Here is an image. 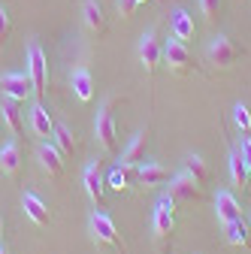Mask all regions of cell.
I'll list each match as a JSON object with an SVG mask.
<instances>
[{
    "mask_svg": "<svg viewBox=\"0 0 251 254\" xmlns=\"http://www.w3.org/2000/svg\"><path fill=\"white\" fill-rule=\"evenodd\" d=\"M173 230H176V200L164 197V200H158V206H154V218H151V233H154L158 248L170 245Z\"/></svg>",
    "mask_w": 251,
    "mask_h": 254,
    "instance_id": "6da1fadb",
    "label": "cell"
},
{
    "mask_svg": "<svg viewBox=\"0 0 251 254\" xmlns=\"http://www.w3.org/2000/svg\"><path fill=\"white\" fill-rule=\"evenodd\" d=\"M94 136H97V145L106 154L118 151V136H115V118H112V103H103L94 115Z\"/></svg>",
    "mask_w": 251,
    "mask_h": 254,
    "instance_id": "7a4b0ae2",
    "label": "cell"
},
{
    "mask_svg": "<svg viewBox=\"0 0 251 254\" xmlns=\"http://www.w3.org/2000/svg\"><path fill=\"white\" fill-rule=\"evenodd\" d=\"M91 236H94V242H97V245H109V248H118V251H127L121 233L115 230L112 218L106 212H94L91 215Z\"/></svg>",
    "mask_w": 251,
    "mask_h": 254,
    "instance_id": "3957f363",
    "label": "cell"
},
{
    "mask_svg": "<svg viewBox=\"0 0 251 254\" xmlns=\"http://www.w3.org/2000/svg\"><path fill=\"white\" fill-rule=\"evenodd\" d=\"M239 55H242V52H239V46H236L230 37H224V34L212 37V40H209V46H206V58H209V64H215V67H221V70L233 67Z\"/></svg>",
    "mask_w": 251,
    "mask_h": 254,
    "instance_id": "277c9868",
    "label": "cell"
},
{
    "mask_svg": "<svg viewBox=\"0 0 251 254\" xmlns=\"http://www.w3.org/2000/svg\"><path fill=\"white\" fill-rule=\"evenodd\" d=\"M27 76L34 82V91L37 94H46V85H49V61H46V52L40 49V43H27Z\"/></svg>",
    "mask_w": 251,
    "mask_h": 254,
    "instance_id": "5b68a950",
    "label": "cell"
},
{
    "mask_svg": "<svg viewBox=\"0 0 251 254\" xmlns=\"http://www.w3.org/2000/svg\"><path fill=\"white\" fill-rule=\"evenodd\" d=\"M30 91H34V82H30L27 70H12V73L0 76V94H3V97H12V100L24 103L30 97Z\"/></svg>",
    "mask_w": 251,
    "mask_h": 254,
    "instance_id": "8992f818",
    "label": "cell"
},
{
    "mask_svg": "<svg viewBox=\"0 0 251 254\" xmlns=\"http://www.w3.org/2000/svg\"><path fill=\"white\" fill-rule=\"evenodd\" d=\"M139 64H142V70L148 76L164 64V46H161V40H158L154 30H145L142 40H139Z\"/></svg>",
    "mask_w": 251,
    "mask_h": 254,
    "instance_id": "52a82bcc",
    "label": "cell"
},
{
    "mask_svg": "<svg viewBox=\"0 0 251 254\" xmlns=\"http://www.w3.org/2000/svg\"><path fill=\"white\" fill-rule=\"evenodd\" d=\"M170 197L176 203H197V200H203V185L194 176L179 173L170 179Z\"/></svg>",
    "mask_w": 251,
    "mask_h": 254,
    "instance_id": "ba28073f",
    "label": "cell"
},
{
    "mask_svg": "<svg viewBox=\"0 0 251 254\" xmlns=\"http://www.w3.org/2000/svg\"><path fill=\"white\" fill-rule=\"evenodd\" d=\"M164 64L173 73H188L191 70L194 58H191V52H188V43H182L179 37H167V43H164Z\"/></svg>",
    "mask_w": 251,
    "mask_h": 254,
    "instance_id": "9c48e42d",
    "label": "cell"
},
{
    "mask_svg": "<svg viewBox=\"0 0 251 254\" xmlns=\"http://www.w3.org/2000/svg\"><path fill=\"white\" fill-rule=\"evenodd\" d=\"M37 157H40V167H43L52 179H58L61 173H64V154H61V148H58L52 139H43V142H40Z\"/></svg>",
    "mask_w": 251,
    "mask_h": 254,
    "instance_id": "30bf717a",
    "label": "cell"
},
{
    "mask_svg": "<svg viewBox=\"0 0 251 254\" xmlns=\"http://www.w3.org/2000/svg\"><path fill=\"white\" fill-rule=\"evenodd\" d=\"M21 209H24V215L34 221L37 227H46L49 221H52V212H49V206L34 194V190H24L21 194Z\"/></svg>",
    "mask_w": 251,
    "mask_h": 254,
    "instance_id": "8fae6325",
    "label": "cell"
},
{
    "mask_svg": "<svg viewBox=\"0 0 251 254\" xmlns=\"http://www.w3.org/2000/svg\"><path fill=\"white\" fill-rule=\"evenodd\" d=\"M82 185H85L88 200L97 206V209H103V176H100L97 164H88V167H85V173H82Z\"/></svg>",
    "mask_w": 251,
    "mask_h": 254,
    "instance_id": "7c38bea8",
    "label": "cell"
},
{
    "mask_svg": "<svg viewBox=\"0 0 251 254\" xmlns=\"http://www.w3.org/2000/svg\"><path fill=\"white\" fill-rule=\"evenodd\" d=\"M70 88L76 94L79 103H91L94 100V79H91V70L88 67H76L70 73Z\"/></svg>",
    "mask_w": 251,
    "mask_h": 254,
    "instance_id": "4fadbf2b",
    "label": "cell"
},
{
    "mask_svg": "<svg viewBox=\"0 0 251 254\" xmlns=\"http://www.w3.org/2000/svg\"><path fill=\"white\" fill-rule=\"evenodd\" d=\"M136 182H139V185H145V188L167 185V182H170V170H167L164 164H151V161L145 164V161H142V164L136 167Z\"/></svg>",
    "mask_w": 251,
    "mask_h": 254,
    "instance_id": "5bb4252c",
    "label": "cell"
},
{
    "mask_svg": "<svg viewBox=\"0 0 251 254\" xmlns=\"http://www.w3.org/2000/svg\"><path fill=\"white\" fill-rule=\"evenodd\" d=\"M136 182V167L133 164H118V167H112V173L106 176V185L112 188V190H118V194H124V190H130V185Z\"/></svg>",
    "mask_w": 251,
    "mask_h": 254,
    "instance_id": "9a60e30c",
    "label": "cell"
},
{
    "mask_svg": "<svg viewBox=\"0 0 251 254\" xmlns=\"http://www.w3.org/2000/svg\"><path fill=\"white\" fill-rule=\"evenodd\" d=\"M215 215H218L221 224L242 218V209H239V203H236V197L230 194V190H218V194H215Z\"/></svg>",
    "mask_w": 251,
    "mask_h": 254,
    "instance_id": "2e32d148",
    "label": "cell"
},
{
    "mask_svg": "<svg viewBox=\"0 0 251 254\" xmlns=\"http://www.w3.org/2000/svg\"><path fill=\"white\" fill-rule=\"evenodd\" d=\"M30 130L40 139H52V133H55V121L43 103H34V109H30Z\"/></svg>",
    "mask_w": 251,
    "mask_h": 254,
    "instance_id": "e0dca14e",
    "label": "cell"
},
{
    "mask_svg": "<svg viewBox=\"0 0 251 254\" xmlns=\"http://www.w3.org/2000/svg\"><path fill=\"white\" fill-rule=\"evenodd\" d=\"M21 164H24V157H21V148H18L15 139L0 148V173H3V176H18Z\"/></svg>",
    "mask_w": 251,
    "mask_h": 254,
    "instance_id": "ac0fdd59",
    "label": "cell"
},
{
    "mask_svg": "<svg viewBox=\"0 0 251 254\" xmlns=\"http://www.w3.org/2000/svg\"><path fill=\"white\" fill-rule=\"evenodd\" d=\"M82 21H85V27L91 30V34H103L106 30V18H103V6L97 3V0H85L82 3Z\"/></svg>",
    "mask_w": 251,
    "mask_h": 254,
    "instance_id": "d6986e66",
    "label": "cell"
},
{
    "mask_svg": "<svg viewBox=\"0 0 251 254\" xmlns=\"http://www.w3.org/2000/svg\"><path fill=\"white\" fill-rule=\"evenodd\" d=\"M173 37H179L182 43H191L197 37V24H194V15L188 9H176L173 12Z\"/></svg>",
    "mask_w": 251,
    "mask_h": 254,
    "instance_id": "ffe728a7",
    "label": "cell"
},
{
    "mask_svg": "<svg viewBox=\"0 0 251 254\" xmlns=\"http://www.w3.org/2000/svg\"><path fill=\"white\" fill-rule=\"evenodd\" d=\"M0 118H3L6 130H9L12 136L21 133V103H18V100H12V97H3V100H0Z\"/></svg>",
    "mask_w": 251,
    "mask_h": 254,
    "instance_id": "44dd1931",
    "label": "cell"
},
{
    "mask_svg": "<svg viewBox=\"0 0 251 254\" xmlns=\"http://www.w3.org/2000/svg\"><path fill=\"white\" fill-rule=\"evenodd\" d=\"M227 170H230L233 188H236V190H245L248 182H251V173H248V167H245V161H242L239 151H230V154H227Z\"/></svg>",
    "mask_w": 251,
    "mask_h": 254,
    "instance_id": "7402d4cb",
    "label": "cell"
},
{
    "mask_svg": "<svg viewBox=\"0 0 251 254\" xmlns=\"http://www.w3.org/2000/svg\"><path fill=\"white\" fill-rule=\"evenodd\" d=\"M145 148H148V130H139V133L130 139V145L124 148L121 161H124V164H133V167H139V164L145 161Z\"/></svg>",
    "mask_w": 251,
    "mask_h": 254,
    "instance_id": "603a6c76",
    "label": "cell"
},
{
    "mask_svg": "<svg viewBox=\"0 0 251 254\" xmlns=\"http://www.w3.org/2000/svg\"><path fill=\"white\" fill-rule=\"evenodd\" d=\"M224 236H227V242L236 245V248H248V245H251V227L245 224L242 218L227 221V224H224Z\"/></svg>",
    "mask_w": 251,
    "mask_h": 254,
    "instance_id": "cb8c5ba5",
    "label": "cell"
},
{
    "mask_svg": "<svg viewBox=\"0 0 251 254\" xmlns=\"http://www.w3.org/2000/svg\"><path fill=\"white\" fill-rule=\"evenodd\" d=\"M185 173H188V176H194L200 185H206V182L212 179V170H209V164L203 161L200 154H188V157H185Z\"/></svg>",
    "mask_w": 251,
    "mask_h": 254,
    "instance_id": "d4e9b609",
    "label": "cell"
},
{
    "mask_svg": "<svg viewBox=\"0 0 251 254\" xmlns=\"http://www.w3.org/2000/svg\"><path fill=\"white\" fill-rule=\"evenodd\" d=\"M52 142L61 148V154H73V151H76V139H73V133H70V127H67V124H55Z\"/></svg>",
    "mask_w": 251,
    "mask_h": 254,
    "instance_id": "484cf974",
    "label": "cell"
},
{
    "mask_svg": "<svg viewBox=\"0 0 251 254\" xmlns=\"http://www.w3.org/2000/svg\"><path fill=\"white\" fill-rule=\"evenodd\" d=\"M233 124H236V130H239L242 136L251 133V109H248L245 103H236V106H233Z\"/></svg>",
    "mask_w": 251,
    "mask_h": 254,
    "instance_id": "4316f807",
    "label": "cell"
},
{
    "mask_svg": "<svg viewBox=\"0 0 251 254\" xmlns=\"http://www.w3.org/2000/svg\"><path fill=\"white\" fill-rule=\"evenodd\" d=\"M200 12L209 24H215L218 15H221V0H200Z\"/></svg>",
    "mask_w": 251,
    "mask_h": 254,
    "instance_id": "83f0119b",
    "label": "cell"
},
{
    "mask_svg": "<svg viewBox=\"0 0 251 254\" xmlns=\"http://www.w3.org/2000/svg\"><path fill=\"white\" fill-rule=\"evenodd\" d=\"M136 6H139V0H115V9H118L121 18H133Z\"/></svg>",
    "mask_w": 251,
    "mask_h": 254,
    "instance_id": "f1b7e54d",
    "label": "cell"
},
{
    "mask_svg": "<svg viewBox=\"0 0 251 254\" xmlns=\"http://www.w3.org/2000/svg\"><path fill=\"white\" fill-rule=\"evenodd\" d=\"M9 40V12L0 6V46Z\"/></svg>",
    "mask_w": 251,
    "mask_h": 254,
    "instance_id": "f546056e",
    "label": "cell"
},
{
    "mask_svg": "<svg viewBox=\"0 0 251 254\" xmlns=\"http://www.w3.org/2000/svg\"><path fill=\"white\" fill-rule=\"evenodd\" d=\"M239 154H242V161H245V167H248V173H251V139H239V148H236Z\"/></svg>",
    "mask_w": 251,
    "mask_h": 254,
    "instance_id": "4dcf8cb0",
    "label": "cell"
},
{
    "mask_svg": "<svg viewBox=\"0 0 251 254\" xmlns=\"http://www.w3.org/2000/svg\"><path fill=\"white\" fill-rule=\"evenodd\" d=\"M0 242H3V215H0Z\"/></svg>",
    "mask_w": 251,
    "mask_h": 254,
    "instance_id": "1f68e13d",
    "label": "cell"
},
{
    "mask_svg": "<svg viewBox=\"0 0 251 254\" xmlns=\"http://www.w3.org/2000/svg\"><path fill=\"white\" fill-rule=\"evenodd\" d=\"M0 254H9V251H6V248H3V242H0Z\"/></svg>",
    "mask_w": 251,
    "mask_h": 254,
    "instance_id": "d6a6232c",
    "label": "cell"
},
{
    "mask_svg": "<svg viewBox=\"0 0 251 254\" xmlns=\"http://www.w3.org/2000/svg\"><path fill=\"white\" fill-rule=\"evenodd\" d=\"M139 3H148V0H139Z\"/></svg>",
    "mask_w": 251,
    "mask_h": 254,
    "instance_id": "836d02e7",
    "label": "cell"
},
{
    "mask_svg": "<svg viewBox=\"0 0 251 254\" xmlns=\"http://www.w3.org/2000/svg\"><path fill=\"white\" fill-rule=\"evenodd\" d=\"M248 227H251V224H248Z\"/></svg>",
    "mask_w": 251,
    "mask_h": 254,
    "instance_id": "e575fe53",
    "label": "cell"
}]
</instances>
